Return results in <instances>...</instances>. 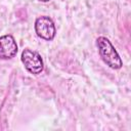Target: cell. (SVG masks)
<instances>
[{"mask_svg":"<svg viewBox=\"0 0 131 131\" xmlns=\"http://www.w3.org/2000/svg\"><path fill=\"white\" fill-rule=\"evenodd\" d=\"M20 59L26 70L33 75H39L44 70L43 59L37 51L26 48L21 52Z\"/></svg>","mask_w":131,"mask_h":131,"instance_id":"2","label":"cell"},{"mask_svg":"<svg viewBox=\"0 0 131 131\" xmlns=\"http://www.w3.org/2000/svg\"><path fill=\"white\" fill-rule=\"evenodd\" d=\"M35 32L37 36L45 41H51L54 39L56 34V29L51 17L47 15H42L35 20Z\"/></svg>","mask_w":131,"mask_h":131,"instance_id":"3","label":"cell"},{"mask_svg":"<svg viewBox=\"0 0 131 131\" xmlns=\"http://www.w3.org/2000/svg\"><path fill=\"white\" fill-rule=\"evenodd\" d=\"M38 1H41V2H48V1H50V0H38Z\"/></svg>","mask_w":131,"mask_h":131,"instance_id":"5","label":"cell"},{"mask_svg":"<svg viewBox=\"0 0 131 131\" xmlns=\"http://www.w3.org/2000/svg\"><path fill=\"white\" fill-rule=\"evenodd\" d=\"M17 44L12 35H3L0 37V59H10L17 53Z\"/></svg>","mask_w":131,"mask_h":131,"instance_id":"4","label":"cell"},{"mask_svg":"<svg viewBox=\"0 0 131 131\" xmlns=\"http://www.w3.org/2000/svg\"><path fill=\"white\" fill-rule=\"evenodd\" d=\"M96 44L101 59L108 68L113 70H119L122 68L123 61L116 48L106 37L104 36L98 37L96 40Z\"/></svg>","mask_w":131,"mask_h":131,"instance_id":"1","label":"cell"}]
</instances>
